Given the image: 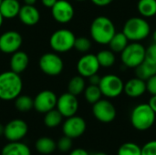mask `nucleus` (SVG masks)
I'll return each instance as SVG.
<instances>
[{"instance_id": "nucleus-1", "label": "nucleus", "mask_w": 156, "mask_h": 155, "mask_svg": "<svg viewBox=\"0 0 156 155\" xmlns=\"http://www.w3.org/2000/svg\"><path fill=\"white\" fill-rule=\"evenodd\" d=\"M23 81L20 74L12 70L0 73V100H13L21 94Z\"/></svg>"}, {"instance_id": "nucleus-2", "label": "nucleus", "mask_w": 156, "mask_h": 155, "mask_svg": "<svg viewBox=\"0 0 156 155\" xmlns=\"http://www.w3.org/2000/svg\"><path fill=\"white\" fill-rule=\"evenodd\" d=\"M90 33L91 38L98 44L108 45L116 33L114 23L105 16H99L93 19Z\"/></svg>"}, {"instance_id": "nucleus-3", "label": "nucleus", "mask_w": 156, "mask_h": 155, "mask_svg": "<svg viewBox=\"0 0 156 155\" xmlns=\"http://www.w3.org/2000/svg\"><path fill=\"white\" fill-rule=\"evenodd\" d=\"M122 33L129 41L140 42L146 39L151 33V26L143 16L131 17L124 23Z\"/></svg>"}, {"instance_id": "nucleus-4", "label": "nucleus", "mask_w": 156, "mask_h": 155, "mask_svg": "<svg viewBox=\"0 0 156 155\" xmlns=\"http://www.w3.org/2000/svg\"><path fill=\"white\" fill-rule=\"evenodd\" d=\"M156 114L148 103L135 106L131 112V123L133 127L140 132L148 131L154 124Z\"/></svg>"}, {"instance_id": "nucleus-5", "label": "nucleus", "mask_w": 156, "mask_h": 155, "mask_svg": "<svg viewBox=\"0 0 156 155\" xmlns=\"http://www.w3.org/2000/svg\"><path fill=\"white\" fill-rule=\"evenodd\" d=\"M121 59L126 68L135 69L145 59V48L140 42H132L121 53Z\"/></svg>"}, {"instance_id": "nucleus-6", "label": "nucleus", "mask_w": 156, "mask_h": 155, "mask_svg": "<svg viewBox=\"0 0 156 155\" xmlns=\"http://www.w3.org/2000/svg\"><path fill=\"white\" fill-rule=\"evenodd\" d=\"M76 37L72 31L67 28L56 30L49 38L50 48L58 53H65L74 48Z\"/></svg>"}, {"instance_id": "nucleus-7", "label": "nucleus", "mask_w": 156, "mask_h": 155, "mask_svg": "<svg viewBox=\"0 0 156 155\" xmlns=\"http://www.w3.org/2000/svg\"><path fill=\"white\" fill-rule=\"evenodd\" d=\"M99 87L102 96H105L108 99H114L123 92L124 82L119 76L108 74L101 79Z\"/></svg>"}, {"instance_id": "nucleus-8", "label": "nucleus", "mask_w": 156, "mask_h": 155, "mask_svg": "<svg viewBox=\"0 0 156 155\" xmlns=\"http://www.w3.org/2000/svg\"><path fill=\"white\" fill-rule=\"evenodd\" d=\"M38 65L44 74L51 77L58 76L64 69L62 58L58 56V54L54 52L43 54L39 58Z\"/></svg>"}, {"instance_id": "nucleus-9", "label": "nucleus", "mask_w": 156, "mask_h": 155, "mask_svg": "<svg viewBox=\"0 0 156 155\" xmlns=\"http://www.w3.org/2000/svg\"><path fill=\"white\" fill-rule=\"evenodd\" d=\"M92 113L95 119L102 123L112 122L117 115L115 106L108 100H100L92 104Z\"/></svg>"}, {"instance_id": "nucleus-10", "label": "nucleus", "mask_w": 156, "mask_h": 155, "mask_svg": "<svg viewBox=\"0 0 156 155\" xmlns=\"http://www.w3.org/2000/svg\"><path fill=\"white\" fill-rule=\"evenodd\" d=\"M27 122L21 119H15L5 125L4 136L9 142H19L27 134Z\"/></svg>"}, {"instance_id": "nucleus-11", "label": "nucleus", "mask_w": 156, "mask_h": 155, "mask_svg": "<svg viewBox=\"0 0 156 155\" xmlns=\"http://www.w3.org/2000/svg\"><path fill=\"white\" fill-rule=\"evenodd\" d=\"M87 129V124L85 120L80 116H71L67 118L62 125V132L64 135L71 138L77 139L84 134Z\"/></svg>"}, {"instance_id": "nucleus-12", "label": "nucleus", "mask_w": 156, "mask_h": 155, "mask_svg": "<svg viewBox=\"0 0 156 155\" xmlns=\"http://www.w3.org/2000/svg\"><path fill=\"white\" fill-rule=\"evenodd\" d=\"M56 108L65 118L76 115L79 110V100L77 96L69 93V91L61 94L58 98Z\"/></svg>"}, {"instance_id": "nucleus-13", "label": "nucleus", "mask_w": 156, "mask_h": 155, "mask_svg": "<svg viewBox=\"0 0 156 155\" xmlns=\"http://www.w3.org/2000/svg\"><path fill=\"white\" fill-rule=\"evenodd\" d=\"M23 43V37L20 33L15 30H9L0 36V51L4 54H13L19 50Z\"/></svg>"}, {"instance_id": "nucleus-14", "label": "nucleus", "mask_w": 156, "mask_h": 155, "mask_svg": "<svg viewBox=\"0 0 156 155\" xmlns=\"http://www.w3.org/2000/svg\"><path fill=\"white\" fill-rule=\"evenodd\" d=\"M53 18L60 24H67L74 17V7L67 0H58L51 8Z\"/></svg>"}, {"instance_id": "nucleus-15", "label": "nucleus", "mask_w": 156, "mask_h": 155, "mask_svg": "<svg viewBox=\"0 0 156 155\" xmlns=\"http://www.w3.org/2000/svg\"><path fill=\"white\" fill-rule=\"evenodd\" d=\"M33 100L34 109L40 113H46L56 108L58 97L53 91L45 90L37 94Z\"/></svg>"}, {"instance_id": "nucleus-16", "label": "nucleus", "mask_w": 156, "mask_h": 155, "mask_svg": "<svg viewBox=\"0 0 156 155\" xmlns=\"http://www.w3.org/2000/svg\"><path fill=\"white\" fill-rule=\"evenodd\" d=\"M101 66L99 64L98 58L94 54H85L83 55L77 63L78 73L83 78H89L96 73H98Z\"/></svg>"}, {"instance_id": "nucleus-17", "label": "nucleus", "mask_w": 156, "mask_h": 155, "mask_svg": "<svg viewBox=\"0 0 156 155\" xmlns=\"http://www.w3.org/2000/svg\"><path fill=\"white\" fill-rule=\"evenodd\" d=\"M146 91H147L146 81L138 77L130 79L126 83H124L123 92L130 98L133 99L140 98Z\"/></svg>"}, {"instance_id": "nucleus-18", "label": "nucleus", "mask_w": 156, "mask_h": 155, "mask_svg": "<svg viewBox=\"0 0 156 155\" xmlns=\"http://www.w3.org/2000/svg\"><path fill=\"white\" fill-rule=\"evenodd\" d=\"M17 16L22 22V24L28 26H32L38 23L40 19V13L35 5L25 4L20 7Z\"/></svg>"}, {"instance_id": "nucleus-19", "label": "nucleus", "mask_w": 156, "mask_h": 155, "mask_svg": "<svg viewBox=\"0 0 156 155\" xmlns=\"http://www.w3.org/2000/svg\"><path fill=\"white\" fill-rule=\"evenodd\" d=\"M28 64L29 58L26 52L22 50H17L12 54V57L10 58V69L12 71L20 74L27 69Z\"/></svg>"}, {"instance_id": "nucleus-20", "label": "nucleus", "mask_w": 156, "mask_h": 155, "mask_svg": "<svg viewBox=\"0 0 156 155\" xmlns=\"http://www.w3.org/2000/svg\"><path fill=\"white\" fill-rule=\"evenodd\" d=\"M20 7L18 0H3L0 5V13L4 18L12 19L18 16Z\"/></svg>"}, {"instance_id": "nucleus-21", "label": "nucleus", "mask_w": 156, "mask_h": 155, "mask_svg": "<svg viewBox=\"0 0 156 155\" xmlns=\"http://www.w3.org/2000/svg\"><path fill=\"white\" fill-rule=\"evenodd\" d=\"M1 155H31L29 147L19 142H9L5 144L2 151Z\"/></svg>"}, {"instance_id": "nucleus-22", "label": "nucleus", "mask_w": 156, "mask_h": 155, "mask_svg": "<svg viewBox=\"0 0 156 155\" xmlns=\"http://www.w3.org/2000/svg\"><path fill=\"white\" fill-rule=\"evenodd\" d=\"M35 148L41 154H51L57 149V143L49 137H40L37 140Z\"/></svg>"}, {"instance_id": "nucleus-23", "label": "nucleus", "mask_w": 156, "mask_h": 155, "mask_svg": "<svg viewBox=\"0 0 156 155\" xmlns=\"http://www.w3.org/2000/svg\"><path fill=\"white\" fill-rule=\"evenodd\" d=\"M135 72L136 77L146 81L148 79L156 74V63L144 59V61L142 64L135 68Z\"/></svg>"}, {"instance_id": "nucleus-24", "label": "nucleus", "mask_w": 156, "mask_h": 155, "mask_svg": "<svg viewBox=\"0 0 156 155\" xmlns=\"http://www.w3.org/2000/svg\"><path fill=\"white\" fill-rule=\"evenodd\" d=\"M137 8L143 17H154L156 15V0H139Z\"/></svg>"}, {"instance_id": "nucleus-25", "label": "nucleus", "mask_w": 156, "mask_h": 155, "mask_svg": "<svg viewBox=\"0 0 156 155\" xmlns=\"http://www.w3.org/2000/svg\"><path fill=\"white\" fill-rule=\"evenodd\" d=\"M128 44H129V40L126 37V36L122 32L120 33L116 32L108 45L110 46V49L114 53H122Z\"/></svg>"}, {"instance_id": "nucleus-26", "label": "nucleus", "mask_w": 156, "mask_h": 155, "mask_svg": "<svg viewBox=\"0 0 156 155\" xmlns=\"http://www.w3.org/2000/svg\"><path fill=\"white\" fill-rule=\"evenodd\" d=\"M86 88L85 79L82 76H75L70 79L68 84V91L75 96L81 94Z\"/></svg>"}, {"instance_id": "nucleus-27", "label": "nucleus", "mask_w": 156, "mask_h": 155, "mask_svg": "<svg viewBox=\"0 0 156 155\" xmlns=\"http://www.w3.org/2000/svg\"><path fill=\"white\" fill-rule=\"evenodd\" d=\"M99 64L102 68H111L115 64L116 61V57L115 53L112 51L111 49H103L101 50L97 55H96Z\"/></svg>"}, {"instance_id": "nucleus-28", "label": "nucleus", "mask_w": 156, "mask_h": 155, "mask_svg": "<svg viewBox=\"0 0 156 155\" xmlns=\"http://www.w3.org/2000/svg\"><path fill=\"white\" fill-rule=\"evenodd\" d=\"M62 119L61 113L57 109H53L45 113L44 123L48 128H56L62 122Z\"/></svg>"}, {"instance_id": "nucleus-29", "label": "nucleus", "mask_w": 156, "mask_h": 155, "mask_svg": "<svg viewBox=\"0 0 156 155\" xmlns=\"http://www.w3.org/2000/svg\"><path fill=\"white\" fill-rule=\"evenodd\" d=\"M15 106L18 111L27 112L34 108V100L28 95H19L15 99Z\"/></svg>"}, {"instance_id": "nucleus-30", "label": "nucleus", "mask_w": 156, "mask_h": 155, "mask_svg": "<svg viewBox=\"0 0 156 155\" xmlns=\"http://www.w3.org/2000/svg\"><path fill=\"white\" fill-rule=\"evenodd\" d=\"M83 92H84L85 100L90 104H94L95 102L100 100L101 99V96H102L101 89L98 85L90 84L88 87L85 88Z\"/></svg>"}, {"instance_id": "nucleus-31", "label": "nucleus", "mask_w": 156, "mask_h": 155, "mask_svg": "<svg viewBox=\"0 0 156 155\" xmlns=\"http://www.w3.org/2000/svg\"><path fill=\"white\" fill-rule=\"evenodd\" d=\"M117 155H142V148L135 143H125L119 147Z\"/></svg>"}, {"instance_id": "nucleus-32", "label": "nucleus", "mask_w": 156, "mask_h": 155, "mask_svg": "<svg viewBox=\"0 0 156 155\" xmlns=\"http://www.w3.org/2000/svg\"><path fill=\"white\" fill-rule=\"evenodd\" d=\"M74 48L77 49L79 52L86 53L90 51V49L91 48V41L86 37H76L74 43Z\"/></svg>"}, {"instance_id": "nucleus-33", "label": "nucleus", "mask_w": 156, "mask_h": 155, "mask_svg": "<svg viewBox=\"0 0 156 155\" xmlns=\"http://www.w3.org/2000/svg\"><path fill=\"white\" fill-rule=\"evenodd\" d=\"M72 140L71 138L64 135L63 137H61L57 143V148L61 152V153H67L71 151L72 149Z\"/></svg>"}, {"instance_id": "nucleus-34", "label": "nucleus", "mask_w": 156, "mask_h": 155, "mask_svg": "<svg viewBox=\"0 0 156 155\" xmlns=\"http://www.w3.org/2000/svg\"><path fill=\"white\" fill-rule=\"evenodd\" d=\"M142 155H156V140L147 142L142 147Z\"/></svg>"}, {"instance_id": "nucleus-35", "label": "nucleus", "mask_w": 156, "mask_h": 155, "mask_svg": "<svg viewBox=\"0 0 156 155\" xmlns=\"http://www.w3.org/2000/svg\"><path fill=\"white\" fill-rule=\"evenodd\" d=\"M145 59L156 63V43L154 42L145 48Z\"/></svg>"}, {"instance_id": "nucleus-36", "label": "nucleus", "mask_w": 156, "mask_h": 155, "mask_svg": "<svg viewBox=\"0 0 156 155\" xmlns=\"http://www.w3.org/2000/svg\"><path fill=\"white\" fill-rule=\"evenodd\" d=\"M146 88L151 95H156V74L146 80Z\"/></svg>"}, {"instance_id": "nucleus-37", "label": "nucleus", "mask_w": 156, "mask_h": 155, "mask_svg": "<svg viewBox=\"0 0 156 155\" xmlns=\"http://www.w3.org/2000/svg\"><path fill=\"white\" fill-rule=\"evenodd\" d=\"M89 79V82H90V84H91V85H98L99 86V84H100V81H101V77L96 73V74H94V75H92V76H90V77H89L88 78Z\"/></svg>"}, {"instance_id": "nucleus-38", "label": "nucleus", "mask_w": 156, "mask_h": 155, "mask_svg": "<svg viewBox=\"0 0 156 155\" xmlns=\"http://www.w3.org/2000/svg\"><path fill=\"white\" fill-rule=\"evenodd\" d=\"M90 1L98 6H106L112 4L114 0H90Z\"/></svg>"}, {"instance_id": "nucleus-39", "label": "nucleus", "mask_w": 156, "mask_h": 155, "mask_svg": "<svg viewBox=\"0 0 156 155\" xmlns=\"http://www.w3.org/2000/svg\"><path fill=\"white\" fill-rule=\"evenodd\" d=\"M69 155H90L85 149L82 148H77L72 150Z\"/></svg>"}, {"instance_id": "nucleus-40", "label": "nucleus", "mask_w": 156, "mask_h": 155, "mask_svg": "<svg viewBox=\"0 0 156 155\" xmlns=\"http://www.w3.org/2000/svg\"><path fill=\"white\" fill-rule=\"evenodd\" d=\"M58 0H41V3L44 6L48 7V8H52L53 5L57 3Z\"/></svg>"}, {"instance_id": "nucleus-41", "label": "nucleus", "mask_w": 156, "mask_h": 155, "mask_svg": "<svg viewBox=\"0 0 156 155\" xmlns=\"http://www.w3.org/2000/svg\"><path fill=\"white\" fill-rule=\"evenodd\" d=\"M148 104L150 105V107L152 108V110L154 111V113L156 114V95H152V97L149 100Z\"/></svg>"}, {"instance_id": "nucleus-42", "label": "nucleus", "mask_w": 156, "mask_h": 155, "mask_svg": "<svg viewBox=\"0 0 156 155\" xmlns=\"http://www.w3.org/2000/svg\"><path fill=\"white\" fill-rule=\"evenodd\" d=\"M25 4L26 5H34L35 3L37 2V0H24Z\"/></svg>"}, {"instance_id": "nucleus-43", "label": "nucleus", "mask_w": 156, "mask_h": 155, "mask_svg": "<svg viewBox=\"0 0 156 155\" xmlns=\"http://www.w3.org/2000/svg\"><path fill=\"white\" fill-rule=\"evenodd\" d=\"M4 130H5V126L0 123V136L4 135Z\"/></svg>"}, {"instance_id": "nucleus-44", "label": "nucleus", "mask_w": 156, "mask_h": 155, "mask_svg": "<svg viewBox=\"0 0 156 155\" xmlns=\"http://www.w3.org/2000/svg\"><path fill=\"white\" fill-rule=\"evenodd\" d=\"M4 17H3V16L1 15V13H0V27L2 26V25H3V22H4Z\"/></svg>"}, {"instance_id": "nucleus-45", "label": "nucleus", "mask_w": 156, "mask_h": 155, "mask_svg": "<svg viewBox=\"0 0 156 155\" xmlns=\"http://www.w3.org/2000/svg\"><path fill=\"white\" fill-rule=\"evenodd\" d=\"M153 41L156 43V30L154 31V33H153Z\"/></svg>"}, {"instance_id": "nucleus-46", "label": "nucleus", "mask_w": 156, "mask_h": 155, "mask_svg": "<svg viewBox=\"0 0 156 155\" xmlns=\"http://www.w3.org/2000/svg\"><path fill=\"white\" fill-rule=\"evenodd\" d=\"M92 155H108V154H106L105 153H94V154H92Z\"/></svg>"}, {"instance_id": "nucleus-47", "label": "nucleus", "mask_w": 156, "mask_h": 155, "mask_svg": "<svg viewBox=\"0 0 156 155\" xmlns=\"http://www.w3.org/2000/svg\"><path fill=\"white\" fill-rule=\"evenodd\" d=\"M76 1H80V2H82V1H86V0H76Z\"/></svg>"}, {"instance_id": "nucleus-48", "label": "nucleus", "mask_w": 156, "mask_h": 155, "mask_svg": "<svg viewBox=\"0 0 156 155\" xmlns=\"http://www.w3.org/2000/svg\"><path fill=\"white\" fill-rule=\"evenodd\" d=\"M2 1H3V0H0V5H1V3H2Z\"/></svg>"}]
</instances>
